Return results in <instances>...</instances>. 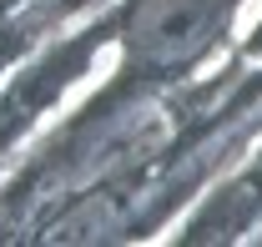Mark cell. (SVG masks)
Returning <instances> with one entry per match:
<instances>
[{"label": "cell", "mask_w": 262, "mask_h": 247, "mask_svg": "<svg viewBox=\"0 0 262 247\" xmlns=\"http://www.w3.org/2000/svg\"><path fill=\"white\" fill-rule=\"evenodd\" d=\"M227 15L232 0H136L126 15V51L151 71H182L212 51Z\"/></svg>", "instance_id": "1"}, {"label": "cell", "mask_w": 262, "mask_h": 247, "mask_svg": "<svg viewBox=\"0 0 262 247\" xmlns=\"http://www.w3.org/2000/svg\"><path fill=\"white\" fill-rule=\"evenodd\" d=\"M257 46H262V35H257Z\"/></svg>", "instance_id": "2"}]
</instances>
